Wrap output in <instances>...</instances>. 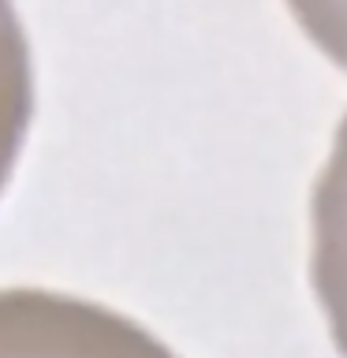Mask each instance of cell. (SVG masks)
I'll list each match as a JSON object with an SVG mask.
<instances>
[{"label": "cell", "instance_id": "cell-1", "mask_svg": "<svg viewBox=\"0 0 347 358\" xmlns=\"http://www.w3.org/2000/svg\"><path fill=\"white\" fill-rule=\"evenodd\" d=\"M0 358H179L164 340L101 302L41 287L0 291Z\"/></svg>", "mask_w": 347, "mask_h": 358}, {"label": "cell", "instance_id": "cell-2", "mask_svg": "<svg viewBox=\"0 0 347 358\" xmlns=\"http://www.w3.org/2000/svg\"><path fill=\"white\" fill-rule=\"evenodd\" d=\"M310 284L329 340L347 358V112L310 194Z\"/></svg>", "mask_w": 347, "mask_h": 358}, {"label": "cell", "instance_id": "cell-3", "mask_svg": "<svg viewBox=\"0 0 347 358\" xmlns=\"http://www.w3.org/2000/svg\"><path fill=\"white\" fill-rule=\"evenodd\" d=\"M34 116V71L30 45L22 34L11 0H0V190L8 187L11 168L27 142Z\"/></svg>", "mask_w": 347, "mask_h": 358}, {"label": "cell", "instance_id": "cell-4", "mask_svg": "<svg viewBox=\"0 0 347 358\" xmlns=\"http://www.w3.org/2000/svg\"><path fill=\"white\" fill-rule=\"evenodd\" d=\"M284 4L313 49L347 71V0H284Z\"/></svg>", "mask_w": 347, "mask_h": 358}]
</instances>
